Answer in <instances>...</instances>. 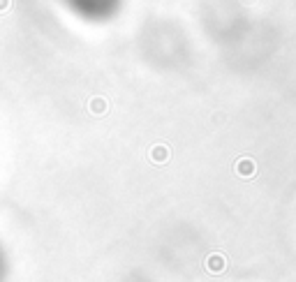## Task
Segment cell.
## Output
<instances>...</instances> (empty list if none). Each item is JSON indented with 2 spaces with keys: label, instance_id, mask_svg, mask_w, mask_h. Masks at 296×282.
I'll list each match as a JSON object with an SVG mask.
<instances>
[{
  "label": "cell",
  "instance_id": "2",
  "mask_svg": "<svg viewBox=\"0 0 296 282\" xmlns=\"http://www.w3.org/2000/svg\"><path fill=\"white\" fill-rule=\"evenodd\" d=\"M7 275H10V257L0 243V282H7Z\"/></svg>",
  "mask_w": 296,
  "mask_h": 282
},
{
  "label": "cell",
  "instance_id": "1",
  "mask_svg": "<svg viewBox=\"0 0 296 282\" xmlns=\"http://www.w3.org/2000/svg\"><path fill=\"white\" fill-rule=\"evenodd\" d=\"M63 5L83 21L102 23L118 14L123 0H63Z\"/></svg>",
  "mask_w": 296,
  "mask_h": 282
}]
</instances>
